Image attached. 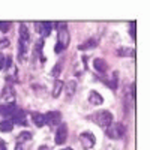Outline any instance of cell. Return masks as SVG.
I'll return each instance as SVG.
<instances>
[{
    "mask_svg": "<svg viewBox=\"0 0 150 150\" xmlns=\"http://www.w3.org/2000/svg\"><path fill=\"white\" fill-rule=\"evenodd\" d=\"M69 45V32H68V27L66 24H59V32H57V44L54 47V51L59 54L62 53L63 50Z\"/></svg>",
    "mask_w": 150,
    "mask_h": 150,
    "instance_id": "cell-1",
    "label": "cell"
},
{
    "mask_svg": "<svg viewBox=\"0 0 150 150\" xmlns=\"http://www.w3.org/2000/svg\"><path fill=\"white\" fill-rule=\"evenodd\" d=\"M90 120L93 123H96L98 126H101V128H107L110 126V125L112 123V114L110 111L104 110V111H98L95 112L93 116H90Z\"/></svg>",
    "mask_w": 150,
    "mask_h": 150,
    "instance_id": "cell-2",
    "label": "cell"
},
{
    "mask_svg": "<svg viewBox=\"0 0 150 150\" xmlns=\"http://www.w3.org/2000/svg\"><path fill=\"white\" fill-rule=\"evenodd\" d=\"M30 42V33L26 24H21L20 26V41H18V50H20V57L23 59L24 53L27 51V45Z\"/></svg>",
    "mask_w": 150,
    "mask_h": 150,
    "instance_id": "cell-3",
    "label": "cell"
},
{
    "mask_svg": "<svg viewBox=\"0 0 150 150\" xmlns=\"http://www.w3.org/2000/svg\"><path fill=\"white\" fill-rule=\"evenodd\" d=\"M105 131H107V135L110 137V138L119 140V138H122L123 134H125V126L122 123H114V122H112L110 126L105 128Z\"/></svg>",
    "mask_w": 150,
    "mask_h": 150,
    "instance_id": "cell-4",
    "label": "cell"
},
{
    "mask_svg": "<svg viewBox=\"0 0 150 150\" xmlns=\"http://www.w3.org/2000/svg\"><path fill=\"white\" fill-rule=\"evenodd\" d=\"M68 140V126L66 123H60L56 131V144H65Z\"/></svg>",
    "mask_w": 150,
    "mask_h": 150,
    "instance_id": "cell-5",
    "label": "cell"
},
{
    "mask_svg": "<svg viewBox=\"0 0 150 150\" xmlns=\"http://www.w3.org/2000/svg\"><path fill=\"white\" fill-rule=\"evenodd\" d=\"M54 24H56V23L42 21V23H36L35 26H36V32L39 33L41 36H44V38H45V36H48V35H50V32H51V30L54 29V27H53Z\"/></svg>",
    "mask_w": 150,
    "mask_h": 150,
    "instance_id": "cell-6",
    "label": "cell"
},
{
    "mask_svg": "<svg viewBox=\"0 0 150 150\" xmlns=\"http://www.w3.org/2000/svg\"><path fill=\"white\" fill-rule=\"evenodd\" d=\"M44 119H45V125H48V126H56V125L60 123L62 116L59 111H50L47 114H44Z\"/></svg>",
    "mask_w": 150,
    "mask_h": 150,
    "instance_id": "cell-7",
    "label": "cell"
},
{
    "mask_svg": "<svg viewBox=\"0 0 150 150\" xmlns=\"http://www.w3.org/2000/svg\"><path fill=\"white\" fill-rule=\"evenodd\" d=\"M80 143L84 149H90L95 146V137L92 135V132H83L80 135Z\"/></svg>",
    "mask_w": 150,
    "mask_h": 150,
    "instance_id": "cell-8",
    "label": "cell"
},
{
    "mask_svg": "<svg viewBox=\"0 0 150 150\" xmlns=\"http://www.w3.org/2000/svg\"><path fill=\"white\" fill-rule=\"evenodd\" d=\"M2 99H3V101H6L8 104H12V101L15 99V90L12 89L11 86L5 87V89H3V93H2Z\"/></svg>",
    "mask_w": 150,
    "mask_h": 150,
    "instance_id": "cell-9",
    "label": "cell"
},
{
    "mask_svg": "<svg viewBox=\"0 0 150 150\" xmlns=\"http://www.w3.org/2000/svg\"><path fill=\"white\" fill-rule=\"evenodd\" d=\"M12 123H17V125H26V114H24V111L17 108V111L14 112V116H12Z\"/></svg>",
    "mask_w": 150,
    "mask_h": 150,
    "instance_id": "cell-10",
    "label": "cell"
},
{
    "mask_svg": "<svg viewBox=\"0 0 150 150\" xmlns=\"http://www.w3.org/2000/svg\"><path fill=\"white\" fill-rule=\"evenodd\" d=\"M63 89H65V92H66V98L71 99V98L74 96L75 90H77V83H75L74 80H71V81H68V83L63 86Z\"/></svg>",
    "mask_w": 150,
    "mask_h": 150,
    "instance_id": "cell-11",
    "label": "cell"
},
{
    "mask_svg": "<svg viewBox=\"0 0 150 150\" xmlns=\"http://www.w3.org/2000/svg\"><path fill=\"white\" fill-rule=\"evenodd\" d=\"M95 69L99 72V74H105L107 69H108V65L104 59H95V63H93Z\"/></svg>",
    "mask_w": 150,
    "mask_h": 150,
    "instance_id": "cell-12",
    "label": "cell"
},
{
    "mask_svg": "<svg viewBox=\"0 0 150 150\" xmlns=\"http://www.w3.org/2000/svg\"><path fill=\"white\" fill-rule=\"evenodd\" d=\"M117 56H120V57H134L135 56V50L134 48H128V47H120L117 50Z\"/></svg>",
    "mask_w": 150,
    "mask_h": 150,
    "instance_id": "cell-13",
    "label": "cell"
},
{
    "mask_svg": "<svg viewBox=\"0 0 150 150\" xmlns=\"http://www.w3.org/2000/svg\"><path fill=\"white\" fill-rule=\"evenodd\" d=\"M89 102H90L92 105H101V104L104 102V99H102V96L99 95L98 92H90V95H89Z\"/></svg>",
    "mask_w": 150,
    "mask_h": 150,
    "instance_id": "cell-14",
    "label": "cell"
},
{
    "mask_svg": "<svg viewBox=\"0 0 150 150\" xmlns=\"http://www.w3.org/2000/svg\"><path fill=\"white\" fill-rule=\"evenodd\" d=\"M32 119H33V123L36 125L38 128H41L45 125V119H44V114H39V112H33L32 114Z\"/></svg>",
    "mask_w": 150,
    "mask_h": 150,
    "instance_id": "cell-15",
    "label": "cell"
},
{
    "mask_svg": "<svg viewBox=\"0 0 150 150\" xmlns=\"http://www.w3.org/2000/svg\"><path fill=\"white\" fill-rule=\"evenodd\" d=\"M98 45V39H95V38H92V39H87L84 44H81L78 48L81 50V51H83V50H90V48H95Z\"/></svg>",
    "mask_w": 150,
    "mask_h": 150,
    "instance_id": "cell-16",
    "label": "cell"
},
{
    "mask_svg": "<svg viewBox=\"0 0 150 150\" xmlns=\"http://www.w3.org/2000/svg\"><path fill=\"white\" fill-rule=\"evenodd\" d=\"M63 81H60V80H57L56 83H54V89H53V98H59L60 96V93H62V90H63Z\"/></svg>",
    "mask_w": 150,
    "mask_h": 150,
    "instance_id": "cell-17",
    "label": "cell"
},
{
    "mask_svg": "<svg viewBox=\"0 0 150 150\" xmlns=\"http://www.w3.org/2000/svg\"><path fill=\"white\" fill-rule=\"evenodd\" d=\"M12 128H14V123L11 120H2L0 122V131L2 132H11Z\"/></svg>",
    "mask_w": 150,
    "mask_h": 150,
    "instance_id": "cell-18",
    "label": "cell"
},
{
    "mask_svg": "<svg viewBox=\"0 0 150 150\" xmlns=\"http://www.w3.org/2000/svg\"><path fill=\"white\" fill-rule=\"evenodd\" d=\"M62 68H63V62H62V60H59L57 63L54 65V68L51 69V77L57 78L59 75H60V72H62Z\"/></svg>",
    "mask_w": 150,
    "mask_h": 150,
    "instance_id": "cell-19",
    "label": "cell"
},
{
    "mask_svg": "<svg viewBox=\"0 0 150 150\" xmlns=\"http://www.w3.org/2000/svg\"><path fill=\"white\" fill-rule=\"evenodd\" d=\"M29 140H32V134H30L29 131H24V132H21V134L17 137L18 144H21L23 141H29Z\"/></svg>",
    "mask_w": 150,
    "mask_h": 150,
    "instance_id": "cell-20",
    "label": "cell"
},
{
    "mask_svg": "<svg viewBox=\"0 0 150 150\" xmlns=\"http://www.w3.org/2000/svg\"><path fill=\"white\" fill-rule=\"evenodd\" d=\"M42 45H44V41H38L36 45H35V50H33V59H38V56H41V50H42Z\"/></svg>",
    "mask_w": 150,
    "mask_h": 150,
    "instance_id": "cell-21",
    "label": "cell"
},
{
    "mask_svg": "<svg viewBox=\"0 0 150 150\" xmlns=\"http://www.w3.org/2000/svg\"><path fill=\"white\" fill-rule=\"evenodd\" d=\"M11 26H12V23H9V21H0V32H3V33L9 32Z\"/></svg>",
    "mask_w": 150,
    "mask_h": 150,
    "instance_id": "cell-22",
    "label": "cell"
},
{
    "mask_svg": "<svg viewBox=\"0 0 150 150\" xmlns=\"http://www.w3.org/2000/svg\"><path fill=\"white\" fill-rule=\"evenodd\" d=\"M117 80H119V74L114 72V74H112V80L110 81V87H111L112 90H116V89H117Z\"/></svg>",
    "mask_w": 150,
    "mask_h": 150,
    "instance_id": "cell-23",
    "label": "cell"
},
{
    "mask_svg": "<svg viewBox=\"0 0 150 150\" xmlns=\"http://www.w3.org/2000/svg\"><path fill=\"white\" fill-rule=\"evenodd\" d=\"M9 39L8 38H3V39H0V50H3V48H6V47H9Z\"/></svg>",
    "mask_w": 150,
    "mask_h": 150,
    "instance_id": "cell-24",
    "label": "cell"
},
{
    "mask_svg": "<svg viewBox=\"0 0 150 150\" xmlns=\"http://www.w3.org/2000/svg\"><path fill=\"white\" fill-rule=\"evenodd\" d=\"M5 62H6V57L3 54H0V71L5 69Z\"/></svg>",
    "mask_w": 150,
    "mask_h": 150,
    "instance_id": "cell-25",
    "label": "cell"
},
{
    "mask_svg": "<svg viewBox=\"0 0 150 150\" xmlns=\"http://www.w3.org/2000/svg\"><path fill=\"white\" fill-rule=\"evenodd\" d=\"M0 150H6V146H5V143H2V141H0Z\"/></svg>",
    "mask_w": 150,
    "mask_h": 150,
    "instance_id": "cell-26",
    "label": "cell"
},
{
    "mask_svg": "<svg viewBox=\"0 0 150 150\" xmlns=\"http://www.w3.org/2000/svg\"><path fill=\"white\" fill-rule=\"evenodd\" d=\"M39 150H50V149H48L47 146H41V147H39Z\"/></svg>",
    "mask_w": 150,
    "mask_h": 150,
    "instance_id": "cell-27",
    "label": "cell"
},
{
    "mask_svg": "<svg viewBox=\"0 0 150 150\" xmlns=\"http://www.w3.org/2000/svg\"><path fill=\"white\" fill-rule=\"evenodd\" d=\"M15 150H23V149H21V144H17V147H15Z\"/></svg>",
    "mask_w": 150,
    "mask_h": 150,
    "instance_id": "cell-28",
    "label": "cell"
},
{
    "mask_svg": "<svg viewBox=\"0 0 150 150\" xmlns=\"http://www.w3.org/2000/svg\"><path fill=\"white\" fill-rule=\"evenodd\" d=\"M63 150H72V149H69V147H66V149H63Z\"/></svg>",
    "mask_w": 150,
    "mask_h": 150,
    "instance_id": "cell-29",
    "label": "cell"
}]
</instances>
